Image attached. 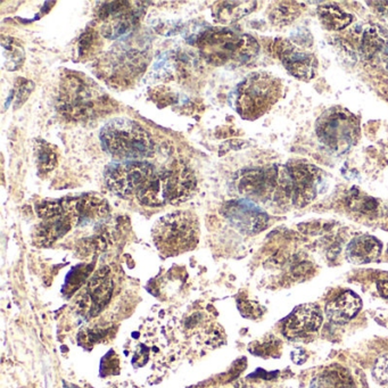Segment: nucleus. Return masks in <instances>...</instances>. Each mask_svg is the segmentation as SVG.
<instances>
[{"mask_svg":"<svg viewBox=\"0 0 388 388\" xmlns=\"http://www.w3.org/2000/svg\"><path fill=\"white\" fill-rule=\"evenodd\" d=\"M104 150L117 161H144L153 155V138L139 123L126 117L111 119L100 130Z\"/></svg>","mask_w":388,"mask_h":388,"instance_id":"obj_1","label":"nucleus"},{"mask_svg":"<svg viewBox=\"0 0 388 388\" xmlns=\"http://www.w3.org/2000/svg\"><path fill=\"white\" fill-rule=\"evenodd\" d=\"M197 47L209 63L246 64L258 56L260 46L252 36L238 34L226 27H212L201 34Z\"/></svg>","mask_w":388,"mask_h":388,"instance_id":"obj_2","label":"nucleus"},{"mask_svg":"<svg viewBox=\"0 0 388 388\" xmlns=\"http://www.w3.org/2000/svg\"><path fill=\"white\" fill-rule=\"evenodd\" d=\"M197 181L193 171L183 163L156 171L153 178L140 190L137 198L141 204L152 207L179 204L195 193Z\"/></svg>","mask_w":388,"mask_h":388,"instance_id":"obj_3","label":"nucleus"},{"mask_svg":"<svg viewBox=\"0 0 388 388\" xmlns=\"http://www.w3.org/2000/svg\"><path fill=\"white\" fill-rule=\"evenodd\" d=\"M199 233L198 219L190 211H176L162 216L152 230L154 245L166 258L195 249Z\"/></svg>","mask_w":388,"mask_h":388,"instance_id":"obj_4","label":"nucleus"},{"mask_svg":"<svg viewBox=\"0 0 388 388\" xmlns=\"http://www.w3.org/2000/svg\"><path fill=\"white\" fill-rule=\"evenodd\" d=\"M280 88V81L271 74L266 72L249 74L236 89V111L242 119H259L277 103Z\"/></svg>","mask_w":388,"mask_h":388,"instance_id":"obj_5","label":"nucleus"},{"mask_svg":"<svg viewBox=\"0 0 388 388\" xmlns=\"http://www.w3.org/2000/svg\"><path fill=\"white\" fill-rule=\"evenodd\" d=\"M60 107L72 119L93 117L107 106L106 96L96 84L78 76L62 81Z\"/></svg>","mask_w":388,"mask_h":388,"instance_id":"obj_6","label":"nucleus"},{"mask_svg":"<svg viewBox=\"0 0 388 388\" xmlns=\"http://www.w3.org/2000/svg\"><path fill=\"white\" fill-rule=\"evenodd\" d=\"M319 139L337 154H344L356 144L360 136L358 117L344 109H330L322 114L315 126Z\"/></svg>","mask_w":388,"mask_h":388,"instance_id":"obj_7","label":"nucleus"},{"mask_svg":"<svg viewBox=\"0 0 388 388\" xmlns=\"http://www.w3.org/2000/svg\"><path fill=\"white\" fill-rule=\"evenodd\" d=\"M155 172L146 161H115L105 170V183L112 193L128 198L138 195Z\"/></svg>","mask_w":388,"mask_h":388,"instance_id":"obj_8","label":"nucleus"},{"mask_svg":"<svg viewBox=\"0 0 388 388\" xmlns=\"http://www.w3.org/2000/svg\"><path fill=\"white\" fill-rule=\"evenodd\" d=\"M139 5L131 1L104 3L98 12L100 34L107 39H117L129 34L138 25L143 14Z\"/></svg>","mask_w":388,"mask_h":388,"instance_id":"obj_9","label":"nucleus"},{"mask_svg":"<svg viewBox=\"0 0 388 388\" xmlns=\"http://www.w3.org/2000/svg\"><path fill=\"white\" fill-rule=\"evenodd\" d=\"M223 214L235 228L247 235L261 233L269 225L268 214L246 199L227 203L223 207Z\"/></svg>","mask_w":388,"mask_h":388,"instance_id":"obj_10","label":"nucleus"},{"mask_svg":"<svg viewBox=\"0 0 388 388\" xmlns=\"http://www.w3.org/2000/svg\"><path fill=\"white\" fill-rule=\"evenodd\" d=\"M287 171L292 186L293 202L299 207L308 205L317 195V188L320 181L319 170L315 166L299 163L289 166Z\"/></svg>","mask_w":388,"mask_h":388,"instance_id":"obj_11","label":"nucleus"},{"mask_svg":"<svg viewBox=\"0 0 388 388\" xmlns=\"http://www.w3.org/2000/svg\"><path fill=\"white\" fill-rule=\"evenodd\" d=\"M322 320V313L318 306H299L285 319L282 332L290 339H302L317 332L321 327Z\"/></svg>","mask_w":388,"mask_h":388,"instance_id":"obj_12","label":"nucleus"},{"mask_svg":"<svg viewBox=\"0 0 388 388\" xmlns=\"http://www.w3.org/2000/svg\"><path fill=\"white\" fill-rule=\"evenodd\" d=\"M277 54L284 67L294 77L303 81L315 77L318 67L315 55L297 49L289 41L278 43Z\"/></svg>","mask_w":388,"mask_h":388,"instance_id":"obj_13","label":"nucleus"},{"mask_svg":"<svg viewBox=\"0 0 388 388\" xmlns=\"http://www.w3.org/2000/svg\"><path fill=\"white\" fill-rule=\"evenodd\" d=\"M278 179L277 170H249L239 181V190L246 196L262 197L277 190Z\"/></svg>","mask_w":388,"mask_h":388,"instance_id":"obj_14","label":"nucleus"},{"mask_svg":"<svg viewBox=\"0 0 388 388\" xmlns=\"http://www.w3.org/2000/svg\"><path fill=\"white\" fill-rule=\"evenodd\" d=\"M361 308V299L355 293L347 290L327 304L326 315L332 323L344 325L355 318Z\"/></svg>","mask_w":388,"mask_h":388,"instance_id":"obj_15","label":"nucleus"},{"mask_svg":"<svg viewBox=\"0 0 388 388\" xmlns=\"http://www.w3.org/2000/svg\"><path fill=\"white\" fill-rule=\"evenodd\" d=\"M382 242L372 236H361L350 242L346 249V256L354 264L374 262L382 253Z\"/></svg>","mask_w":388,"mask_h":388,"instance_id":"obj_16","label":"nucleus"},{"mask_svg":"<svg viewBox=\"0 0 388 388\" xmlns=\"http://www.w3.org/2000/svg\"><path fill=\"white\" fill-rule=\"evenodd\" d=\"M256 5V1H216L213 3L212 16L218 23H233L252 13Z\"/></svg>","mask_w":388,"mask_h":388,"instance_id":"obj_17","label":"nucleus"},{"mask_svg":"<svg viewBox=\"0 0 388 388\" xmlns=\"http://www.w3.org/2000/svg\"><path fill=\"white\" fill-rule=\"evenodd\" d=\"M113 292V282L110 277V271L107 268L98 272L89 282L90 302L93 303L91 311H100L110 301Z\"/></svg>","mask_w":388,"mask_h":388,"instance_id":"obj_18","label":"nucleus"},{"mask_svg":"<svg viewBox=\"0 0 388 388\" xmlns=\"http://www.w3.org/2000/svg\"><path fill=\"white\" fill-rule=\"evenodd\" d=\"M318 15L322 25L329 30H343L350 25L353 20L351 14L345 13L336 5L319 7Z\"/></svg>","mask_w":388,"mask_h":388,"instance_id":"obj_19","label":"nucleus"},{"mask_svg":"<svg viewBox=\"0 0 388 388\" xmlns=\"http://www.w3.org/2000/svg\"><path fill=\"white\" fill-rule=\"evenodd\" d=\"M1 54L3 67L8 71H16L23 65L25 60L24 48L20 41L14 38L3 37L1 39Z\"/></svg>","mask_w":388,"mask_h":388,"instance_id":"obj_20","label":"nucleus"},{"mask_svg":"<svg viewBox=\"0 0 388 388\" xmlns=\"http://www.w3.org/2000/svg\"><path fill=\"white\" fill-rule=\"evenodd\" d=\"M301 10L299 3L292 1L275 3L270 8L269 19L275 25H288L299 17Z\"/></svg>","mask_w":388,"mask_h":388,"instance_id":"obj_21","label":"nucleus"},{"mask_svg":"<svg viewBox=\"0 0 388 388\" xmlns=\"http://www.w3.org/2000/svg\"><path fill=\"white\" fill-rule=\"evenodd\" d=\"M37 163L40 173H48L53 171L57 164V153L55 147L46 141L38 143Z\"/></svg>","mask_w":388,"mask_h":388,"instance_id":"obj_22","label":"nucleus"},{"mask_svg":"<svg viewBox=\"0 0 388 388\" xmlns=\"http://www.w3.org/2000/svg\"><path fill=\"white\" fill-rule=\"evenodd\" d=\"M100 43V34L93 29L87 30L79 41V54L81 58H89L98 52Z\"/></svg>","mask_w":388,"mask_h":388,"instance_id":"obj_23","label":"nucleus"},{"mask_svg":"<svg viewBox=\"0 0 388 388\" xmlns=\"http://www.w3.org/2000/svg\"><path fill=\"white\" fill-rule=\"evenodd\" d=\"M362 49L368 56H372L383 50L387 52L388 43L377 31L372 29L365 34V37L362 40Z\"/></svg>","mask_w":388,"mask_h":388,"instance_id":"obj_24","label":"nucleus"},{"mask_svg":"<svg viewBox=\"0 0 388 388\" xmlns=\"http://www.w3.org/2000/svg\"><path fill=\"white\" fill-rule=\"evenodd\" d=\"M89 269H79L72 270L70 275H67V284H65V292L72 293L76 292V289L79 288L80 285L84 282L87 278Z\"/></svg>","mask_w":388,"mask_h":388,"instance_id":"obj_25","label":"nucleus"},{"mask_svg":"<svg viewBox=\"0 0 388 388\" xmlns=\"http://www.w3.org/2000/svg\"><path fill=\"white\" fill-rule=\"evenodd\" d=\"M376 380L384 386H388V354H384L376 361L374 367Z\"/></svg>","mask_w":388,"mask_h":388,"instance_id":"obj_26","label":"nucleus"},{"mask_svg":"<svg viewBox=\"0 0 388 388\" xmlns=\"http://www.w3.org/2000/svg\"><path fill=\"white\" fill-rule=\"evenodd\" d=\"M34 82H31L29 80H20L19 82V88H17L16 102H15V107H21V105L29 98L31 91L34 90Z\"/></svg>","mask_w":388,"mask_h":388,"instance_id":"obj_27","label":"nucleus"},{"mask_svg":"<svg viewBox=\"0 0 388 388\" xmlns=\"http://www.w3.org/2000/svg\"><path fill=\"white\" fill-rule=\"evenodd\" d=\"M117 368H119V361H117V356L113 355V352H111L103 358L102 365H100V372L103 376L112 375V374H117Z\"/></svg>","mask_w":388,"mask_h":388,"instance_id":"obj_28","label":"nucleus"},{"mask_svg":"<svg viewBox=\"0 0 388 388\" xmlns=\"http://www.w3.org/2000/svg\"><path fill=\"white\" fill-rule=\"evenodd\" d=\"M377 289H378V292L380 293L383 297L388 299V278L380 279L377 282Z\"/></svg>","mask_w":388,"mask_h":388,"instance_id":"obj_29","label":"nucleus"},{"mask_svg":"<svg viewBox=\"0 0 388 388\" xmlns=\"http://www.w3.org/2000/svg\"><path fill=\"white\" fill-rule=\"evenodd\" d=\"M292 358L296 365H302L303 362L306 360V352L302 350H296L292 353Z\"/></svg>","mask_w":388,"mask_h":388,"instance_id":"obj_30","label":"nucleus"}]
</instances>
